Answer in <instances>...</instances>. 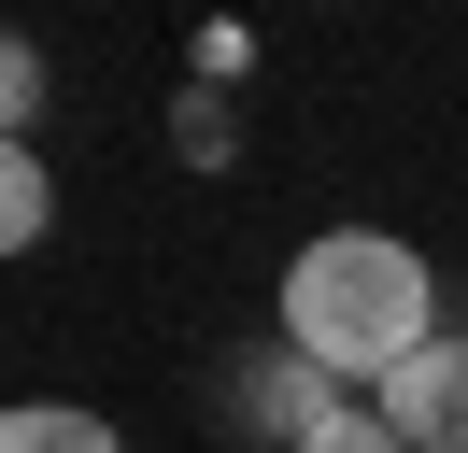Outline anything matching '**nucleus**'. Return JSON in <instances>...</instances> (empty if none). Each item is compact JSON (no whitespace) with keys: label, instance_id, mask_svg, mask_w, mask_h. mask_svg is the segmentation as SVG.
Returning <instances> with one entry per match:
<instances>
[{"label":"nucleus","instance_id":"obj_1","mask_svg":"<svg viewBox=\"0 0 468 453\" xmlns=\"http://www.w3.org/2000/svg\"><path fill=\"white\" fill-rule=\"evenodd\" d=\"M440 340V283L398 226H326L313 255L284 269V354H313L326 383H398L411 354Z\"/></svg>","mask_w":468,"mask_h":453},{"label":"nucleus","instance_id":"obj_2","mask_svg":"<svg viewBox=\"0 0 468 453\" xmlns=\"http://www.w3.org/2000/svg\"><path fill=\"white\" fill-rule=\"evenodd\" d=\"M369 411H383V425H398V439H411V453H468V340H454V326H440V340H426V354H411V368H398V383H383V396H369Z\"/></svg>","mask_w":468,"mask_h":453},{"label":"nucleus","instance_id":"obj_3","mask_svg":"<svg viewBox=\"0 0 468 453\" xmlns=\"http://www.w3.org/2000/svg\"><path fill=\"white\" fill-rule=\"evenodd\" d=\"M0 453H128L100 411H58V396H29V411H0Z\"/></svg>","mask_w":468,"mask_h":453},{"label":"nucleus","instance_id":"obj_4","mask_svg":"<svg viewBox=\"0 0 468 453\" xmlns=\"http://www.w3.org/2000/svg\"><path fill=\"white\" fill-rule=\"evenodd\" d=\"M43 226H58V184H43V156H29V142H15V170H0V241L29 255Z\"/></svg>","mask_w":468,"mask_h":453},{"label":"nucleus","instance_id":"obj_5","mask_svg":"<svg viewBox=\"0 0 468 453\" xmlns=\"http://www.w3.org/2000/svg\"><path fill=\"white\" fill-rule=\"evenodd\" d=\"M298 453H411V439H398V425L369 411V396H341V411H326V425H313Z\"/></svg>","mask_w":468,"mask_h":453},{"label":"nucleus","instance_id":"obj_6","mask_svg":"<svg viewBox=\"0 0 468 453\" xmlns=\"http://www.w3.org/2000/svg\"><path fill=\"white\" fill-rule=\"evenodd\" d=\"M0 113H15V142H29V128H43V57H29V43L0 57Z\"/></svg>","mask_w":468,"mask_h":453}]
</instances>
